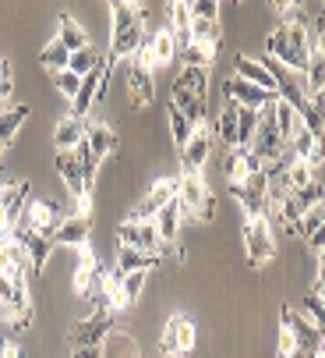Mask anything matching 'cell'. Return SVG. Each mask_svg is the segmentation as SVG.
Listing matches in <instances>:
<instances>
[{
	"label": "cell",
	"mask_w": 325,
	"mask_h": 358,
	"mask_svg": "<svg viewBox=\"0 0 325 358\" xmlns=\"http://www.w3.org/2000/svg\"><path fill=\"white\" fill-rule=\"evenodd\" d=\"M308 358H325V348H318V351H311Z\"/></svg>",
	"instance_id": "cell-46"
},
{
	"label": "cell",
	"mask_w": 325,
	"mask_h": 358,
	"mask_svg": "<svg viewBox=\"0 0 325 358\" xmlns=\"http://www.w3.org/2000/svg\"><path fill=\"white\" fill-rule=\"evenodd\" d=\"M114 323H117L114 313H92L71 330V344L75 348H99V344H106V337L114 334Z\"/></svg>",
	"instance_id": "cell-10"
},
{
	"label": "cell",
	"mask_w": 325,
	"mask_h": 358,
	"mask_svg": "<svg viewBox=\"0 0 325 358\" xmlns=\"http://www.w3.org/2000/svg\"><path fill=\"white\" fill-rule=\"evenodd\" d=\"M71 358H106V344H99V348H75Z\"/></svg>",
	"instance_id": "cell-43"
},
{
	"label": "cell",
	"mask_w": 325,
	"mask_h": 358,
	"mask_svg": "<svg viewBox=\"0 0 325 358\" xmlns=\"http://www.w3.org/2000/svg\"><path fill=\"white\" fill-rule=\"evenodd\" d=\"M216 131H220L227 149H237V103L230 96H223V114H220V121H216Z\"/></svg>",
	"instance_id": "cell-32"
},
{
	"label": "cell",
	"mask_w": 325,
	"mask_h": 358,
	"mask_svg": "<svg viewBox=\"0 0 325 358\" xmlns=\"http://www.w3.org/2000/svg\"><path fill=\"white\" fill-rule=\"evenodd\" d=\"M117 245H128V248H138V252H149V255H156L162 245H159V234H156V227H152V220H145V217H128L121 227H117Z\"/></svg>",
	"instance_id": "cell-9"
},
{
	"label": "cell",
	"mask_w": 325,
	"mask_h": 358,
	"mask_svg": "<svg viewBox=\"0 0 325 358\" xmlns=\"http://www.w3.org/2000/svg\"><path fill=\"white\" fill-rule=\"evenodd\" d=\"M57 171H61V181L75 192V199L85 195V192H92L89 181H85V174H82V164H78V152H75V149L57 152Z\"/></svg>",
	"instance_id": "cell-24"
},
{
	"label": "cell",
	"mask_w": 325,
	"mask_h": 358,
	"mask_svg": "<svg viewBox=\"0 0 325 358\" xmlns=\"http://www.w3.org/2000/svg\"><path fill=\"white\" fill-rule=\"evenodd\" d=\"M209 157H212V128L209 124H198L191 131V138L181 145V164H184V171L202 174V167L209 164Z\"/></svg>",
	"instance_id": "cell-13"
},
{
	"label": "cell",
	"mask_w": 325,
	"mask_h": 358,
	"mask_svg": "<svg viewBox=\"0 0 325 358\" xmlns=\"http://www.w3.org/2000/svg\"><path fill=\"white\" fill-rule=\"evenodd\" d=\"M152 227H156L162 248H167V245H177V238H181V206H177V199L152 213Z\"/></svg>",
	"instance_id": "cell-21"
},
{
	"label": "cell",
	"mask_w": 325,
	"mask_h": 358,
	"mask_svg": "<svg viewBox=\"0 0 325 358\" xmlns=\"http://www.w3.org/2000/svg\"><path fill=\"white\" fill-rule=\"evenodd\" d=\"M255 171H262V164L251 157V149H244V145H237V149H227L223 174H227V185H230V188H234V185H241V181H248Z\"/></svg>",
	"instance_id": "cell-20"
},
{
	"label": "cell",
	"mask_w": 325,
	"mask_h": 358,
	"mask_svg": "<svg viewBox=\"0 0 325 358\" xmlns=\"http://www.w3.org/2000/svg\"><path fill=\"white\" fill-rule=\"evenodd\" d=\"M234 78H241V82H248V85H255V89H262V92H269V96H280V82H276V75L269 71L265 61H258V57H244V54H237Z\"/></svg>",
	"instance_id": "cell-14"
},
{
	"label": "cell",
	"mask_w": 325,
	"mask_h": 358,
	"mask_svg": "<svg viewBox=\"0 0 325 358\" xmlns=\"http://www.w3.org/2000/svg\"><path fill=\"white\" fill-rule=\"evenodd\" d=\"M103 57H106V54H99V50L89 43L85 50H78V54H71V57H68V71H71V75H78V78H85L96 64H103Z\"/></svg>",
	"instance_id": "cell-33"
},
{
	"label": "cell",
	"mask_w": 325,
	"mask_h": 358,
	"mask_svg": "<svg viewBox=\"0 0 325 358\" xmlns=\"http://www.w3.org/2000/svg\"><path fill=\"white\" fill-rule=\"evenodd\" d=\"M85 138V121L68 114L61 117L57 124H53V145H57V152H68V149H78V142Z\"/></svg>",
	"instance_id": "cell-25"
},
{
	"label": "cell",
	"mask_w": 325,
	"mask_h": 358,
	"mask_svg": "<svg viewBox=\"0 0 325 358\" xmlns=\"http://www.w3.org/2000/svg\"><path fill=\"white\" fill-rule=\"evenodd\" d=\"M290 358H308V351H304V348H294V355H290Z\"/></svg>",
	"instance_id": "cell-45"
},
{
	"label": "cell",
	"mask_w": 325,
	"mask_h": 358,
	"mask_svg": "<svg viewBox=\"0 0 325 358\" xmlns=\"http://www.w3.org/2000/svg\"><path fill=\"white\" fill-rule=\"evenodd\" d=\"M167 114H170V135H174V142H177V149H181V145L191 138V131H195L198 124H191V121H188V117H184L177 107H170Z\"/></svg>",
	"instance_id": "cell-36"
},
{
	"label": "cell",
	"mask_w": 325,
	"mask_h": 358,
	"mask_svg": "<svg viewBox=\"0 0 325 358\" xmlns=\"http://www.w3.org/2000/svg\"><path fill=\"white\" fill-rule=\"evenodd\" d=\"M311 206H322V185H311V188H304V192H287L280 202H276V210H280V217L294 227Z\"/></svg>",
	"instance_id": "cell-17"
},
{
	"label": "cell",
	"mask_w": 325,
	"mask_h": 358,
	"mask_svg": "<svg viewBox=\"0 0 325 358\" xmlns=\"http://www.w3.org/2000/svg\"><path fill=\"white\" fill-rule=\"evenodd\" d=\"M145 280H149V273L145 270H138V273H128L124 280H121V287H124V301H128V309L142 298V291H145Z\"/></svg>",
	"instance_id": "cell-38"
},
{
	"label": "cell",
	"mask_w": 325,
	"mask_h": 358,
	"mask_svg": "<svg viewBox=\"0 0 325 358\" xmlns=\"http://www.w3.org/2000/svg\"><path fill=\"white\" fill-rule=\"evenodd\" d=\"M244 252L251 266H265L276 255V238L273 227H269V217H251L244 224Z\"/></svg>",
	"instance_id": "cell-6"
},
{
	"label": "cell",
	"mask_w": 325,
	"mask_h": 358,
	"mask_svg": "<svg viewBox=\"0 0 325 358\" xmlns=\"http://www.w3.org/2000/svg\"><path fill=\"white\" fill-rule=\"evenodd\" d=\"M273 121H276V131H280V138L283 142H290V135L301 128V117H297V110L287 103V99H273Z\"/></svg>",
	"instance_id": "cell-31"
},
{
	"label": "cell",
	"mask_w": 325,
	"mask_h": 358,
	"mask_svg": "<svg viewBox=\"0 0 325 358\" xmlns=\"http://www.w3.org/2000/svg\"><path fill=\"white\" fill-rule=\"evenodd\" d=\"M276 11H280L283 25H308V15L301 4H276Z\"/></svg>",
	"instance_id": "cell-42"
},
{
	"label": "cell",
	"mask_w": 325,
	"mask_h": 358,
	"mask_svg": "<svg viewBox=\"0 0 325 358\" xmlns=\"http://www.w3.org/2000/svg\"><path fill=\"white\" fill-rule=\"evenodd\" d=\"M174 199H177V178H156V181L149 185L145 199H142V206L135 210V217L152 220V213L162 210V206H167V202H174Z\"/></svg>",
	"instance_id": "cell-18"
},
{
	"label": "cell",
	"mask_w": 325,
	"mask_h": 358,
	"mask_svg": "<svg viewBox=\"0 0 325 358\" xmlns=\"http://www.w3.org/2000/svg\"><path fill=\"white\" fill-rule=\"evenodd\" d=\"M188 11L198 22H220V4L216 0H195V4H188Z\"/></svg>",
	"instance_id": "cell-40"
},
{
	"label": "cell",
	"mask_w": 325,
	"mask_h": 358,
	"mask_svg": "<svg viewBox=\"0 0 325 358\" xmlns=\"http://www.w3.org/2000/svg\"><path fill=\"white\" fill-rule=\"evenodd\" d=\"M25 117H29V107H22V103L0 110V145H11L15 142V135L22 131Z\"/></svg>",
	"instance_id": "cell-30"
},
{
	"label": "cell",
	"mask_w": 325,
	"mask_h": 358,
	"mask_svg": "<svg viewBox=\"0 0 325 358\" xmlns=\"http://www.w3.org/2000/svg\"><path fill=\"white\" fill-rule=\"evenodd\" d=\"M8 234H11V238L18 241V248L25 252V259H29L32 273H39V270L46 266V259H50V252H53V241H50L46 234H36V231H32V227H25V224L11 227Z\"/></svg>",
	"instance_id": "cell-12"
},
{
	"label": "cell",
	"mask_w": 325,
	"mask_h": 358,
	"mask_svg": "<svg viewBox=\"0 0 325 358\" xmlns=\"http://www.w3.org/2000/svg\"><path fill=\"white\" fill-rule=\"evenodd\" d=\"M57 39L68 54H78V50H85L89 46V32L78 25V18H71V15H57Z\"/></svg>",
	"instance_id": "cell-26"
},
{
	"label": "cell",
	"mask_w": 325,
	"mask_h": 358,
	"mask_svg": "<svg viewBox=\"0 0 325 358\" xmlns=\"http://www.w3.org/2000/svg\"><path fill=\"white\" fill-rule=\"evenodd\" d=\"M195 337H198L195 320L184 316V313H174L167 320V327H162V334H159V351L167 355V358H184V355H191Z\"/></svg>",
	"instance_id": "cell-5"
},
{
	"label": "cell",
	"mask_w": 325,
	"mask_h": 358,
	"mask_svg": "<svg viewBox=\"0 0 325 358\" xmlns=\"http://www.w3.org/2000/svg\"><path fill=\"white\" fill-rule=\"evenodd\" d=\"M4 68H8V61H4V57H0V75H4Z\"/></svg>",
	"instance_id": "cell-47"
},
{
	"label": "cell",
	"mask_w": 325,
	"mask_h": 358,
	"mask_svg": "<svg viewBox=\"0 0 325 358\" xmlns=\"http://www.w3.org/2000/svg\"><path fill=\"white\" fill-rule=\"evenodd\" d=\"M68 57H71V54H68L57 39H50V43L39 50V64L50 68V71H64V68H68Z\"/></svg>",
	"instance_id": "cell-34"
},
{
	"label": "cell",
	"mask_w": 325,
	"mask_h": 358,
	"mask_svg": "<svg viewBox=\"0 0 325 358\" xmlns=\"http://www.w3.org/2000/svg\"><path fill=\"white\" fill-rule=\"evenodd\" d=\"M117 131L106 124V121H99V117H85V145L92 149V157L96 160H103L106 152H114L117 149Z\"/></svg>",
	"instance_id": "cell-19"
},
{
	"label": "cell",
	"mask_w": 325,
	"mask_h": 358,
	"mask_svg": "<svg viewBox=\"0 0 325 358\" xmlns=\"http://www.w3.org/2000/svg\"><path fill=\"white\" fill-rule=\"evenodd\" d=\"M145 8L142 4H124V0H114L110 4V61H131L138 54V46L145 39Z\"/></svg>",
	"instance_id": "cell-1"
},
{
	"label": "cell",
	"mask_w": 325,
	"mask_h": 358,
	"mask_svg": "<svg viewBox=\"0 0 325 358\" xmlns=\"http://www.w3.org/2000/svg\"><path fill=\"white\" fill-rule=\"evenodd\" d=\"M61 220H64V210L53 199H29L25 217H22L25 227H32L36 234H46V238L61 227Z\"/></svg>",
	"instance_id": "cell-11"
},
{
	"label": "cell",
	"mask_w": 325,
	"mask_h": 358,
	"mask_svg": "<svg viewBox=\"0 0 325 358\" xmlns=\"http://www.w3.org/2000/svg\"><path fill=\"white\" fill-rule=\"evenodd\" d=\"M50 78H53V85H57V89L68 96V99H75V96H78V85H82V78H78V75H71L68 68H64V71H50Z\"/></svg>",
	"instance_id": "cell-39"
},
{
	"label": "cell",
	"mask_w": 325,
	"mask_h": 358,
	"mask_svg": "<svg viewBox=\"0 0 325 358\" xmlns=\"http://www.w3.org/2000/svg\"><path fill=\"white\" fill-rule=\"evenodd\" d=\"M322 220H325V213H322V206H311L294 227H290V234H301L304 241H311L315 234H322Z\"/></svg>",
	"instance_id": "cell-35"
},
{
	"label": "cell",
	"mask_w": 325,
	"mask_h": 358,
	"mask_svg": "<svg viewBox=\"0 0 325 358\" xmlns=\"http://www.w3.org/2000/svg\"><path fill=\"white\" fill-rule=\"evenodd\" d=\"M223 96H230L237 107H248V110H262V107H269V103L276 99V96H269V92H262V89L241 82V78H230V82L223 85Z\"/></svg>",
	"instance_id": "cell-22"
},
{
	"label": "cell",
	"mask_w": 325,
	"mask_h": 358,
	"mask_svg": "<svg viewBox=\"0 0 325 358\" xmlns=\"http://www.w3.org/2000/svg\"><path fill=\"white\" fill-rule=\"evenodd\" d=\"M99 259H96V252H92V245H82L78 248V270H75V294H82V298H89V291H92V284H96V277H99Z\"/></svg>",
	"instance_id": "cell-23"
},
{
	"label": "cell",
	"mask_w": 325,
	"mask_h": 358,
	"mask_svg": "<svg viewBox=\"0 0 325 358\" xmlns=\"http://www.w3.org/2000/svg\"><path fill=\"white\" fill-rule=\"evenodd\" d=\"M304 313H308L304 320H311L315 327H322V313H325V301H322V294H315V291H311V294H304Z\"/></svg>",
	"instance_id": "cell-41"
},
{
	"label": "cell",
	"mask_w": 325,
	"mask_h": 358,
	"mask_svg": "<svg viewBox=\"0 0 325 358\" xmlns=\"http://www.w3.org/2000/svg\"><path fill=\"white\" fill-rule=\"evenodd\" d=\"M29 181H8V185H0V234H8L11 227L22 224L25 217V206H29Z\"/></svg>",
	"instance_id": "cell-7"
},
{
	"label": "cell",
	"mask_w": 325,
	"mask_h": 358,
	"mask_svg": "<svg viewBox=\"0 0 325 358\" xmlns=\"http://www.w3.org/2000/svg\"><path fill=\"white\" fill-rule=\"evenodd\" d=\"M156 266V255H149V252H138V248H128V245H117V259H114V270L121 273V277H128V273H138V270H152Z\"/></svg>",
	"instance_id": "cell-27"
},
{
	"label": "cell",
	"mask_w": 325,
	"mask_h": 358,
	"mask_svg": "<svg viewBox=\"0 0 325 358\" xmlns=\"http://www.w3.org/2000/svg\"><path fill=\"white\" fill-rule=\"evenodd\" d=\"M290 330H294L297 348H304L308 355L322 348V327H315L311 320H304L301 313H294V305H290Z\"/></svg>",
	"instance_id": "cell-28"
},
{
	"label": "cell",
	"mask_w": 325,
	"mask_h": 358,
	"mask_svg": "<svg viewBox=\"0 0 325 358\" xmlns=\"http://www.w3.org/2000/svg\"><path fill=\"white\" fill-rule=\"evenodd\" d=\"M269 61H276L290 75H304L311 54H308V25H276L265 36Z\"/></svg>",
	"instance_id": "cell-2"
},
{
	"label": "cell",
	"mask_w": 325,
	"mask_h": 358,
	"mask_svg": "<svg viewBox=\"0 0 325 358\" xmlns=\"http://www.w3.org/2000/svg\"><path fill=\"white\" fill-rule=\"evenodd\" d=\"M89 238H92V217H78V213H64L61 227L50 234L53 245H64V248H75V252L82 245H89Z\"/></svg>",
	"instance_id": "cell-16"
},
{
	"label": "cell",
	"mask_w": 325,
	"mask_h": 358,
	"mask_svg": "<svg viewBox=\"0 0 325 358\" xmlns=\"http://www.w3.org/2000/svg\"><path fill=\"white\" fill-rule=\"evenodd\" d=\"M142 50H145V57H149V68L156 71V68H167L177 57V39H174L170 29H152V32H145Z\"/></svg>",
	"instance_id": "cell-15"
},
{
	"label": "cell",
	"mask_w": 325,
	"mask_h": 358,
	"mask_svg": "<svg viewBox=\"0 0 325 358\" xmlns=\"http://www.w3.org/2000/svg\"><path fill=\"white\" fill-rule=\"evenodd\" d=\"M0 358H22V344L8 337L4 344H0Z\"/></svg>",
	"instance_id": "cell-44"
},
{
	"label": "cell",
	"mask_w": 325,
	"mask_h": 358,
	"mask_svg": "<svg viewBox=\"0 0 325 358\" xmlns=\"http://www.w3.org/2000/svg\"><path fill=\"white\" fill-rule=\"evenodd\" d=\"M177 206H181L184 217H191V220H198V224H209V220L216 217V195H212L205 174L184 171V174L177 178Z\"/></svg>",
	"instance_id": "cell-3"
},
{
	"label": "cell",
	"mask_w": 325,
	"mask_h": 358,
	"mask_svg": "<svg viewBox=\"0 0 325 358\" xmlns=\"http://www.w3.org/2000/svg\"><path fill=\"white\" fill-rule=\"evenodd\" d=\"M124 85H128V96L135 107H149L156 99V78H152V68H149V57L142 46L131 61H124Z\"/></svg>",
	"instance_id": "cell-4"
},
{
	"label": "cell",
	"mask_w": 325,
	"mask_h": 358,
	"mask_svg": "<svg viewBox=\"0 0 325 358\" xmlns=\"http://www.w3.org/2000/svg\"><path fill=\"white\" fill-rule=\"evenodd\" d=\"M209 71H212V68H184L174 85H181L184 92H191L198 103L205 107V103H209Z\"/></svg>",
	"instance_id": "cell-29"
},
{
	"label": "cell",
	"mask_w": 325,
	"mask_h": 358,
	"mask_svg": "<svg viewBox=\"0 0 325 358\" xmlns=\"http://www.w3.org/2000/svg\"><path fill=\"white\" fill-rule=\"evenodd\" d=\"M230 192L237 195V202H241V210L248 213V220L251 217H269V178H265V171H255L248 181L234 185Z\"/></svg>",
	"instance_id": "cell-8"
},
{
	"label": "cell",
	"mask_w": 325,
	"mask_h": 358,
	"mask_svg": "<svg viewBox=\"0 0 325 358\" xmlns=\"http://www.w3.org/2000/svg\"><path fill=\"white\" fill-rule=\"evenodd\" d=\"M255 124H258V110L237 107V145L248 149V142H251V135H255Z\"/></svg>",
	"instance_id": "cell-37"
}]
</instances>
